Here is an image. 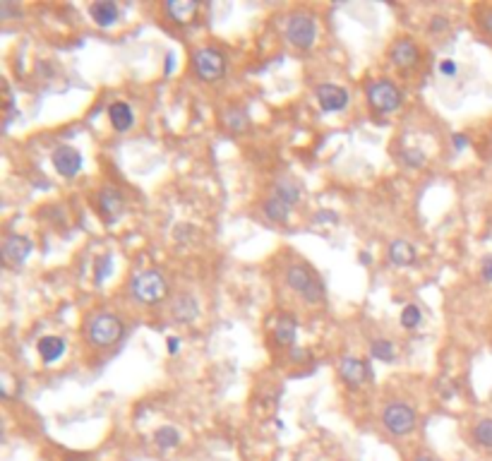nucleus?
Listing matches in <instances>:
<instances>
[{
	"label": "nucleus",
	"instance_id": "nucleus-26",
	"mask_svg": "<svg viewBox=\"0 0 492 461\" xmlns=\"http://www.w3.org/2000/svg\"><path fill=\"white\" fill-rule=\"evenodd\" d=\"M473 442L485 450H492V418H481L473 425Z\"/></svg>",
	"mask_w": 492,
	"mask_h": 461
},
{
	"label": "nucleus",
	"instance_id": "nucleus-15",
	"mask_svg": "<svg viewBox=\"0 0 492 461\" xmlns=\"http://www.w3.org/2000/svg\"><path fill=\"white\" fill-rule=\"evenodd\" d=\"M89 15L98 27H111V24L118 22L121 10H118V5L113 0H96V3L89 5Z\"/></svg>",
	"mask_w": 492,
	"mask_h": 461
},
{
	"label": "nucleus",
	"instance_id": "nucleus-3",
	"mask_svg": "<svg viewBox=\"0 0 492 461\" xmlns=\"http://www.w3.org/2000/svg\"><path fill=\"white\" fill-rule=\"evenodd\" d=\"M286 284L291 286L305 303H312V305L322 303L324 295H327V288L322 284V279H319V276L314 274L307 265L288 267L286 269Z\"/></svg>",
	"mask_w": 492,
	"mask_h": 461
},
{
	"label": "nucleus",
	"instance_id": "nucleus-19",
	"mask_svg": "<svg viewBox=\"0 0 492 461\" xmlns=\"http://www.w3.org/2000/svg\"><path fill=\"white\" fill-rule=\"evenodd\" d=\"M36 351L41 355L43 363H56V360L63 358V353H65V341L61 337H43V339H39Z\"/></svg>",
	"mask_w": 492,
	"mask_h": 461
},
{
	"label": "nucleus",
	"instance_id": "nucleus-10",
	"mask_svg": "<svg viewBox=\"0 0 492 461\" xmlns=\"http://www.w3.org/2000/svg\"><path fill=\"white\" fill-rule=\"evenodd\" d=\"M51 159H53V166L63 178H75L82 168L80 149L70 147V144H61V147H56L53 154H51Z\"/></svg>",
	"mask_w": 492,
	"mask_h": 461
},
{
	"label": "nucleus",
	"instance_id": "nucleus-23",
	"mask_svg": "<svg viewBox=\"0 0 492 461\" xmlns=\"http://www.w3.org/2000/svg\"><path fill=\"white\" fill-rule=\"evenodd\" d=\"M154 442L159 450H173V447L180 445V432L175 430L173 425H161L159 430L154 432Z\"/></svg>",
	"mask_w": 492,
	"mask_h": 461
},
{
	"label": "nucleus",
	"instance_id": "nucleus-4",
	"mask_svg": "<svg viewBox=\"0 0 492 461\" xmlns=\"http://www.w3.org/2000/svg\"><path fill=\"white\" fill-rule=\"evenodd\" d=\"M193 68L202 82H219L226 75V56L214 46H205L193 54Z\"/></svg>",
	"mask_w": 492,
	"mask_h": 461
},
{
	"label": "nucleus",
	"instance_id": "nucleus-22",
	"mask_svg": "<svg viewBox=\"0 0 492 461\" xmlns=\"http://www.w3.org/2000/svg\"><path fill=\"white\" fill-rule=\"evenodd\" d=\"M173 318L178 322H193L197 318V300L193 295H178L173 303Z\"/></svg>",
	"mask_w": 492,
	"mask_h": 461
},
{
	"label": "nucleus",
	"instance_id": "nucleus-38",
	"mask_svg": "<svg viewBox=\"0 0 492 461\" xmlns=\"http://www.w3.org/2000/svg\"><path fill=\"white\" fill-rule=\"evenodd\" d=\"M65 461H87V459H84V457H68Z\"/></svg>",
	"mask_w": 492,
	"mask_h": 461
},
{
	"label": "nucleus",
	"instance_id": "nucleus-35",
	"mask_svg": "<svg viewBox=\"0 0 492 461\" xmlns=\"http://www.w3.org/2000/svg\"><path fill=\"white\" fill-rule=\"evenodd\" d=\"M451 142H454L456 151H463L466 147H468V137H466V135H454V137H451Z\"/></svg>",
	"mask_w": 492,
	"mask_h": 461
},
{
	"label": "nucleus",
	"instance_id": "nucleus-28",
	"mask_svg": "<svg viewBox=\"0 0 492 461\" xmlns=\"http://www.w3.org/2000/svg\"><path fill=\"white\" fill-rule=\"evenodd\" d=\"M111 269H113V255H101V258L96 260V265H94V281L96 284H103V281L108 279V274H111Z\"/></svg>",
	"mask_w": 492,
	"mask_h": 461
},
{
	"label": "nucleus",
	"instance_id": "nucleus-16",
	"mask_svg": "<svg viewBox=\"0 0 492 461\" xmlns=\"http://www.w3.org/2000/svg\"><path fill=\"white\" fill-rule=\"evenodd\" d=\"M274 195L279 197V200H284L288 207H295V204L300 202V197H303V188H300V183L295 181L293 176H281L277 183H274Z\"/></svg>",
	"mask_w": 492,
	"mask_h": 461
},
{
	"label": "nucleus",
	"instance_id": "nucleus-12",
	"mask_svg": "<svg viewBox=\"0 0 492 461\" xmlns=\"http://www.w3.org/2000/svg\"><path fill=\"white\" fill-rule=\"evenodd\" d=\"M31 240L27 238V235H8V238L3 240V262L10 267H19L24 260L31 255Z\"/></svg>",
	"mask_w": 492,
	"mask_h": 461
},
{
	"label": "nucleus",
	"instance_id": "nucleus-20",
	"mask_svg": "<svg viewBox=\"0 0 492 461\" xmlns=\"http://www.w3.org/2000/svg\"><path fill=\"white\" fill-rule=\"evenodd\" d=\"M295 334H298V322L293 315H281L277 327H274V339L281 346H293L295 344Z\"/></svg>",
	"mask_w": 492,
	"mask_h": 461
},
{
	"label": "nucleus",
	"instance_id": "nucleus-11",
	"mask_svg": "<svg viewBox=\"0 0 492 461\" xmlns=\"http://www.w3.org/2000/svg\"><path fill=\"white\" fill-rule=\"evenodd\" d=\"M96 204H98V212L103 214V219H106L108 223L116 221L118 216L125 212V197H123L121 190L113 188V186H106V188L98 190Z\"/></svg>",
	"mask_w": 492,
	"mask_h": 461
},
{
	"label": "nucleus",
	"instance_id": "nucleus-1",
	"mask_svg": "<svg viewBox=\"0 0 492 461\" xmlns=\"http://www.w3.org/2000/svg\"><path fill=\"white\" fill-rule=\"evenodd\" d=\"M128 288H130V295L135 300L144 303V305L161 303L168 295V284L159 269H142V272L133 274Z\"/></svg>",
	"mask_w": 492,
	"mask_h": 461
},
{
	"label": "nucleus",
	"instance_id": "nucleus-17",
	"mask_svg": "<svg viewBox=\"0 0 492 461\" xmlns=\"http://www.w3.org/2000/svg\"><path fill=\"white\" fill-rule=\"evenodd\" d=\"M386 258H389L391 265H396V267H409L416 262V248L404 238L391 240L389 250H386Z\"/></svg>",
	"mask_w": 492,
	"mask_h": 461
},
{
	"label": "nucleus",
	"instance_id": "nucleus-29",
	"mask_svg": "<svg viewBox=\"0 0 492 461\" xmlns=\"http://www.w3.org/2000/svg\"><path fill=\"white\" fill-rule=\"evenodd\" d=\"M401 159H404L406 166H411V168H421V166H425V161H428V156H425V151H423V149L409 147V149H404V151H401Z\"/></svg>",
	"mask_w": 492,
	"mask_h": 461
},
{
	"label": "nucleus",
	"instance_id": "nucleus-18",
	"mask_svg": "<svg viewBox=\"0 0 492 461\" xmlns=\"http://www.w3.org/2000/svg\"><path fill=\"white\" fill-rule=\"evenodd\" d=\"M108 118H111V125H113L118 133H125V130L133 128V123H135L133 108H130L125 101L111 103V106H108Z\"/></svg>",
	"mask_w": 492,
	"mask_h": 461
},
{
	"label": "nucleus",
	"instance_id": "nucleus-5",
	"mask_svg": "<svg viewBox=\"0 0 492 461\" xmlns=\"http://www.w3.org/2000/svg\"><path fill=\"white\" fill-rule=\"evenodd\" d=\"M367 101L370 106L379 111V113H394L401 108V89L389 80H375L367 84Z\"/></svg>",
	"mask_w": 492,
	"mask_h": 461
},
{
	"label": "nucleus",
	"instance_id": "nucleus-32",
	"mask_svg": "<svg viewBox=\"0 0 492 461\" xmlns=\"http://www.w3.org/2000/svg\"><path fill=\"white\" fill-rule=\"evenodd\" d=\"M449 29V19L444 15H435L430 19V31L432 34H439V31H447Z\"/></svg>",
	"mask_w": 492,
	"mask_h": 461
},
{
	"label": "nucleus",
	"instance_id": "nucleus-30",
	"mask_svg": "<svg viewBox=\"0 0 492 461\" xmlns=\"http://www.w3.org/2000/svg\"><path fill=\"white\" fill-rule=\"evenodd\" d=\"M476 19H478V27H481L485 34L492 36V5H483V8H478Z\"/></svg>",
	"mask_w": 492,
	"mask_h": 461
},
{
	"label": "nucleus",
	"instance_id": "nucleus-36",
	"mask_svg": "<svg viewBox=\"0 0 492 461\" xmlns=\"http://www.w3.org/2000/svg\"><path fill=\"white\" fill-rule=\"evenodd\" d=\"M180 351V339L178 337H170L168 339V353H178Z\"/></svg>",
	"mask_w": 492,
	"mask_h": 461
},
{
	"label": "nucleus",
	"instance_id": "nucleus-37",
	"mask_svg": "<svg viewBox=\"0 0 492 461\" xmlns=\"http://www.w3.org/2000/svg\"><path fill=\"white\" fill-rule=\"evenodd\" d=\"M416 461H435L430 457V454H421V457H416Z\"/></svg>",
	"mask_w": 492,
	"mask_h": 461
},
{
	"label": "nucleus",
	"instance_id": "nucleus-31",
	"mask_svg": "<svg viewBox=\"0 0 492 461\" xmlns=\"http://www.w3.org/2000/svg\"><path fill=\"white\" fill-rule=\"evenodd\" d=\"M19 15H22V8H17L12 0H5V3H0V17H3V19L19 17Z\"/></svg>",
	"mask_w": 492,
	"mask_h": 461
},
{
	"label": "nucleus",
	"instance_id": "nucleus-34",
	"mask_svg": "<svg viewBox=\"0 0 492 461\" xmlns=\"http://www.w3.org/2000/svg\"><path fill=\"white\" fill-rule=\"evenodd\" d=\"M481 276H483V281L492 284V255L483 258V262H481Z\"/></svg>",
	"mask_w": 492,
	"mask_h": 461
},
{
	"label": "nucleus",
	"instance_id": "nucleus-33",
	"mask_svg": "<svg viewBox=\"0 0 492 461\" xmlns=\"http://www.w3.org/2000/svg\"><path fill=\"white\" fill-rule=\"evenodd\" d=\"M437 70H439V75H442V77H454L458 68H456V63L451 61V58H444V61H439Z\"/></svg>",
	"mask_w": 492,
	"mask_h": 461
},
{
	"label": "nucleus",
	"instance_id": "nucleus-2",
	"mask_svg": "<svg viewBox=\"0 0 492 461\" xmlns=\"http://www.w3.org/2000/svg\"><path fill=\"white\" fill-rule=\"evenodd\" d=\"M84 332H87V339L91 346L106 348L118 344V341L125 337V322L113 313H98L87 322Z\"/></svg>",
	"mask_w": 492,
	"mask_h": 461
},
{
	"label": "nucleus",
	"instance_id": "nucleus-21",
	"mask_svg": "<svg viewBox=\"0 0 492 461\" xmlns=\"http://www.w3.org/2000/svg\"><path fill=\"white\" fill-rule=\"evenodd\" d=\"M262 214H265L269 221L284 223L288 219V214H291V207H288L284 200H279L277 195H272V197H267V200L262 202Z\"/></svg>",
	"mask_w": 492,
	"mask_h": 461
},
{
	"label": "nucleus",
	"instance_id": "nucleus-24",
	"mask_svg": "<svg viewBox=\"0 0 492 461\" xmlns=\"http://www.w3.org/2000/svg\"><path fill=\"white\" fill-rule=\"evenodd\" d=\"M370 355L377 360H382V363H391L394 358H396V348L389 339H375L370 344Z\"/></svg>",
	"mask_w": 492,
	"mask_h": 461
},
{
	"label": "nucleus",
	"instance_id": "nucleus-9",
	"mask_svg": "<svg viewBox=\"0 0 492 461\" xmlns=\"http://www.w3.org/2000/svg\"><path fill=\"white\" fill-rule=\"evenodd\" d=\"M314 96H317V103L324 113H339L349 106V91L339 84H319L314 89Z\"/></svg>",
	"mask_w": 492,
	"mask_h": 461
},
{
	"label": "nucleus",
	"instance_id": "nucleus-14",
	"mask_svg": "<svg viewBox=\"0 0 492 461\" xmlns=\"http://www.w3.org/2000/svg\"><path fill=\"white\" fill-rule=\"evenodd\" d=\"M163 8L175 24H190L200 12V3L197 0H168Z\"/></svg>",
	"mask_w": 492,
	"mask_h": 461
},
{
	"label": "nucleus",
	"instance_id": "nucleus-8",
	"mask_svg": "<svg viewBox=\"0 0 492 461\" xmlns=\"http://www.w3.org/2000/svg\"><path fill=\"white\" fill-rule=\"evenodd\" d=\"M339 375L351 390H360L372 378V370L370 363H365V360L356 358V355H346V358L339 360Z\"/></svg>",
	"mask_w": 492,
	"mask_h": 461
},
{
	"label": "nucleus",
	"instance_id": "nucleus-6",
	"mask_svg": "<svg viewBox=\"0 0 492 461\" xmlns=\"http://www.w3.org/2000/svg\"><path fill=\"white\" fill-rule=\"evenodd\" d=\"M286 36L295 49H300V51L312 49L314 39H317V19L312 15H307V12H295V15L288 17Z\"/></svg>",
	"mask_w": 492,
	"mask_h": 461
},
{
	"label": "nucleus",
	"instance_id": "nucleus-7",
	"mask_svg": "<svg viewBox=\"0 0 492 461\" xmlns=\"http://www.w3.org/2000/svg\"><path fill=\"white\" fill-rule=\"evenodd\" d=\"M382 423L391 435L404 437V435H411L416 430L418 416L409 404H404V401H391L382 413Z\"/></svg>",
	"mask_w": 492,
	"mask_h": 461
},
{
	"label": "nucleus",
	"instance_id": "nucleus-25",
	"mask_svg": "<svg viewBox=\"0 0 492 461\" xmlns=\"http://www.w3.org/2000/svg\"><path fill=\"white\" fill-rule=\"evenodd\" d=\"M226 125L233 133H242V130H247V125H250V116H247V111L242 106H233L226 111Z\"/></svg>",
	"mask_w": 492,
	"mask_h": 461
},
{
	"label": "nucleus",
	"instance_id": "nucleus-27",
	"mask_svg": "<svg viewBox=\"0 0 492 461\" xmlns=\"http://www.w3.org/2000/svg\"><path fill=\"white\" fill-rule=\"evenodd\" d=\"M401 327L404 329H409V332H413L418 325H421V320H423V313H421V308L418 305H406L404 310H401Z\"/></svg>",
	"mask_w": 492,
	"mask_h": 461
},
{
	"label": "nucleus",
	"instance_id": "nucleus-13",
	"mask_svg": "<svg viewBox=\"0 0 492 461\" xmlns=\"http://www.w3.org/2000/svg\"><path fill=\"white\" fill-rule=\"evenodd\" d=\"M389 58L399 70H413L418 65V61H421V51H418L413 39H399V41H394L391 46Z\"/></svg>",
	"mask_w": 492,
	"mask_h": 461
}]
</instances>
